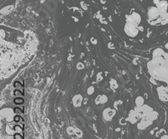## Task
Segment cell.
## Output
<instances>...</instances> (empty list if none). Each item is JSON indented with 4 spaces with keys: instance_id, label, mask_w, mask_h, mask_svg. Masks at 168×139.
Wrapping results in <instances>:
<instances>
[{
    "instance_id": "cell-6",
    "label": "cell",
    "mask_w": 168,
    "mask_h": 139,
    "mask_svg": "<svg viewBox=\"0 0 168 139\" xmlns=\"http://www.w3.org/2000/svg\"><path fill=\"white\" fill-rule=\"evenodd\" d=\"M159 1H160V0H154V3H155V4H156Z\"/></svg>"
},
{
    "instance_id": "cell-5",
    "label": "cell",
    "mask_w": 168,
    "mask_h": 139,
    "mask_svg": "<svg viewBox=\"0 0 168 139\" xmlns=\"http://www.w3.org/2000/svg\"><path fill=\"white\" fill-rule=\"evenodd\" d=\"M165 54L166 52L161 48H157L153 51V56H163Z\"/></svg>"
},
{
    "instance_id": "cell-4",
    "label": "cell",
    "mask_w": 168,
    "mask_h": 139,
    "mask_svg": "<svg viewBox=\"0 0 168 139\" xmlns=\"http://www.w3.org/2000/svg\"><path fill=\"white\" fill-rule=\"evenodd\" d=\"M156 8L159 9L160 14H164V13H167L168 8V3L166 0H160L156 4Z\"/></svg>"
},
{
    "instance_id": "cell-2",
    "label": "cell",
    "mask_w": 168,
    "mask_h": 139,
    "mask_svg": "<svg viewBox=\"0 0 168 139\" xmlns=\"http://www.w3.org/2000/svg\"><path fill=\"white\" fill-rule=\"evenodd\" d=\"M148 18L151 21H156L160 18V13L156 7H151L148 10Z\"/></svg>"
},
{
    "instance_id": "cell-3",
    "label": "cell",
    "mask_w": 168,
    "mask_h": 139,
    "mask_svg": "<svg viewBox=\"0 0 168 139\" xmlns=\"http://www.w3.org/2000/svg\"><path fill=\"white\" fill-rule=\"evenodd\" d=\"M140 22H141V17L137 13H133V14L127 16L126 23H131V24H134V25L138 26L140 23Z\"/></svg>"
},
{
    "instance_id": "cell-1",
    "label": "cell",
    "mask_w": 168,
    "mask_h": 139,
    "mask_svg": "<svg viewBox=\"0 0 168 139\" xmlns=\"http://www.w3.org/2000/svg\"><path fill=\"white\" fill-rule=\"evenodd\" d=\"M124 32L126 33V34L130 36V37H136L138 34V26L131 24V23H126L125 26H124Z\"/></svg>"
}]
</instances>
